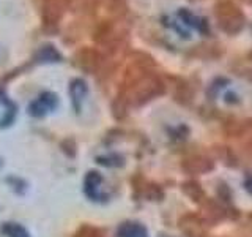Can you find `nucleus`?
Masks as SVG:
<instances>
[{
	"label": "nucleus",
	"mask_w": 252,
	"mask_h": 237,
	"mask_svg": "<svg viewBox=\"0 0 252 237\" xmlns=\"http://www.w3.org/2000/svg\"><path fill=\"white\" fill-rule=\"evenodd\" d=\"M101 184H102V176L96 171H90L85 176L84 180V192L90 198L92 201H102L106 195L101 193Z\"/></svg>",
	"instance_id": "obj_2"
},
{
	"label": "nucleus",
	"mask_w": 252,
	"mask_h": 237,
	"mask_svg": "<svg viewBox=\"0 0 252 237\" xmlns=\"http://www.w3.org/2000/svg\"><path fill=\"white\" fill-rule=\"evenodd\" d=\"M87 92H89V87H87V84L82 81V79H74V81L69 84L71 101H73L74 109L77 111V113L81 111L82 101H84V98H85Z\"/></svg>",
	"instance_id": "obj_3"
},
{
	"label": "nucleus",
	"mask_w": 252,
	"mask_h": 237,
	"mask_svg": "<svg viewBox=\"0 0 252 237\" xmlns=\"http://www.w3.org/2000/svg\"><path fill=\"white\" fill-rule=\"evenodd\" d=\"M96 161L102 166H110V168H114V166L123 164V158L118 155H104V157H98Z\"/></svg>",
	"instance_id": "obj_7"
},
{
	"label": "nucleus",
	"mask_w": 252,
	"mask_h": 237,
	"mask_svg": "<svg viewBox=\"0 0 252 237\" xmlns=\"http://www.w3.org/2000/svg\"><path fill=\"white\" fill-rule=\"evenodd\" d=\"M0 168H2V160H0Z\"/></svg>",
	"instance_id": "obj_8"
},
{
	"label": "nucleus",
	"mask_w": 252,
	"mask_h": 237,
	"mask_svg": "<svg viewBox=\"0 0 252 237\" xmlns=\"http://www.w3.org/2000/svg\"><path fill=\"white\" fill-rule=\"evenodd\" d=\"M117 237H148V231L140 223L128 221V223H123L117 229Z\"/></svg>",
	"instance_id": "obj_4"
},
{
	"label": "nucleus",
	"mask_w": 252,
	"mask_h": 237,
	"mask_svg": "<svg viewBox=\"0 0 252 237\" xmlns=\"http://www.w3.org/2000/svg\"><path fill=\"white\" fill-rule=\"evenodd\" d=\"M38 59L43 62H57L60 60V54L54 49L52 46H44L38 54Z\"/></svg>",
	"instance_id": "obj_6"
},
{
	"label": "nucleus",
	"mask_w": 252,
	"mask_h": 237,
	"mask_svg": "<svg viewBox=\"0 0 252 237\" xmlns=\"http://www.w3.org/2000/svg\"><path fill=\"white\" fill-rule=\"evenodd\" d=\"M59 105V98L52 92H44L29 105V114L33 117H43L46 113L55 109Z\"/></svg>",
	"instance_id": "obj_1"
},
{
	"label": "nucleus",
	"mask_w": 252,
	"mask_h": 237,
	"mask_svg": "<svg viewBox=\"0 0 252 237\" xmlns=\"http://www.w3.org/2000/svg\"><path fill=\"white\" fill-rule=\"evenodd\" d=\"M2 233L6 237H30L27 229L18 223H3Z\"/></svg>",
	"instance_id": "obj_5"
}]
</instances>
